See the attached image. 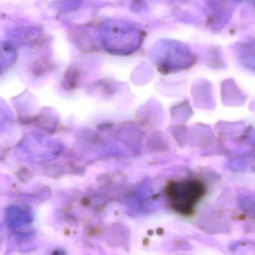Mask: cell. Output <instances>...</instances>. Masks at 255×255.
Returning a JSON list of instances; mask_svg holds the SVG:
<instances>
[{
  "label": "cell",
  "instance_id": "3",
  "mask_svg": "<svg viewBox=\"0 0 255 255\" xmlns=\"http://www.w3.org/2000/svg\"><path fill=\"white\" fill-rule=\"evenodd\" d=\"M206 193V185L195 179L171 181L165 188L170 207L176 213L183 216L193 215Z\"/></svg>",
  "mask_w": 255,
  "mask_h": 255
},
{
  "label": "cell",
  "instance_id": "2",
  "mask_svg": "<svg viewBox=\"0 0 255 255\" xmlns=\"http://www.w3.org/2000/svg\"><path fill=\"white\" fill-rule=\"evenodd\" d=\"M150 59L159 72L173 74L186 71L196 63V56L190 47L181 41L162 39L155 43Z\"/></svg>",
  "mask_w": 255,
  "mask_h": 255
},
{
  "label": "cell",
  "instance_id": "6",
  "mask_svg": "<svg viewBox=\"0 0 255 255\" xmlns=\"http://www.w3.org/2000/svg\"><path fill=\"white\" fill-rule=\"evenodd\" d=\"M225 1H227V2H240V1H243V0H225Z\"/></svg>",
  "mask_w": 255,
  "mask_h": 255
},
{
  "label": "cell",
  "instance_id": "5",
  "mask_svg": "<svg viewBox=\"0 0 255 255\" xmlns=\"http://www.w3.org/2000/svg\"><path fill=\"white\" fill-rule=\"evenodd\" d=\"M17 59V50L9 42L2 43L1 46V68L2 70L11 66Z\"/></svg>",
  "mask_w": 255,
  "mask_h": 255
},
{
  "label": "cell",
  "instance_id": "4",
  "mask_svg": "<svg viewBox=\"0 0 255 255\" xmlns=\"http://www.w3.org/2000/svg\"><path fill=\"white\" fill-rule=\"evenodd\" d=\"M234 52L243 68L255 72V40L237 43L234 46Z\"/></svg>",
  "mask_w": 255,
  "mask_h": 255
},
{
  "label": "cell",
  "instance_id": "1",
  "mask_svg": "<svg viewBox=\"0 0 255 255\" xmlns=\"http://www.w3.org/2000/svg\"><path fill=\"white\" fill-rule=\"evenodd\" d=\"M100 38L104 50L115 56H129L138 50L144 41L139 26L122 19H110L101 23Z\"/></svg>",
  "mask_w": 255,
  "mask_h": 255
}]
</instances>
